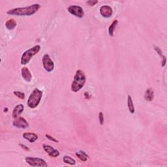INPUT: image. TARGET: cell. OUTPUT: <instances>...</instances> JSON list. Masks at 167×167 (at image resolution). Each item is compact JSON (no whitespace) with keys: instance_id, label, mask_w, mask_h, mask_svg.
<instances>
[{"instance_id":"cell-1","label":"cell","mask_w":167,"mask_h":167,"mask_svg":"<svg viewBox=\"0 0 167 167\" xmlns=\"http://www.w3.org/2000/svg\"><path fill=\"white\" fill-rule=\"evenodd\" d=\"M41 8V5L38 3L31 5L25 7H18L7 10V14L9 15H15L18 16H31L36 13L39 9Z\"/></svg>"},{"instance_id":"cell-2","label":"cell","mask_w":167,"mask_h":167,"mask_svg":"<svg viewBox=\"0 0 167 167\" xmlns=\"http://www.w3.org/2000/svg\"><path fill=\"white\" fill-rule=\"evenodd\" d=\"M86 82V77L85 73L82 70H77L74 76V79L71 86V91L78 92L82 89Z\"/></svg>"},{"instance_id":"cell-3","label":"cell","mask_w":167,"mask_h":167,"mask_svg":"<svg viewBox=\"0 0 167 167\" xmlns=\"http://www.w3.org/2000/svg\"><path fill=\"white\" fill-rule=\"evenodd\" d=\"M42 97V91L38 88H35L31 92L29 98L27 100V106L28 107L34 109L37 108L38 105H39Z\"/></svg>"},{"instance_id":"cell-4","label":"cell","mask_w":167,"mask_h":167,"mask_svg":"<svg viewBox=\"0 0 167 167\" xmlns=\"http://www.w3.org/2000/svg\"><path fill=\"white\" fill-rule=\"evenodd\" d=\"M41 50L40 45H35L31 48L28 49L27 50L25 51L21 57L20 63L22 65H25L30 62L33 56L37 54Z\"/></svg>"},{"instance_id":"cell-5","label":"cell","mask_w":167,"mask_h":167,"mask_svg":"<svg viewBox=\"0 0 167 167\" xmlns=\"http://www.w3.org/2000/svg\"><path fill=\"white\" fill-rule=\"evenodd\" d=\"M25 161L31 166H41V167H47L48 164L44 159L38 158V157H27L25 158Z\"/></svg>"},{"instance_id":"cell-6","label":"cell","mask_w":167,"mask_h":167,"mask_svg":"<svg viewBox=\"0 0 167 167\" xmlns=\"http://www.w3.org/2000/svg\"><path fill=\"white\" fill-rule=\"evenodd\" d=\"M42 62L44 69H45V71H47V72L50 73L54 71V63L48 54H46L43 56L42 59Z\"/></svg>"},{"instance_id":"cell-7","label":"cell","mask_w":167,"mask_h":167,"mask_svg":"<svg viewBox=\"0 0 167 167\" xmlns=\"http://www.w3.org/2000/svg\"><path fill=\"white\" fill-rule=\"evenodd\" d=\"M68 11L69 13L71 14L72 15L76 16L79 19H82L84 16V11L83 8L79 5H71L68 9Z\"/></svg>"},{"instance_id":"cell-8","label":"cell","mask_w":167,"mask_h":167,"mask_svg":"<svg viewBox=\"0 0 167 167\" xmlns=\"http://www.w3.org/2000/svg\"><path fill=\"white\" fill-rule=\"evenodd\" d=\"M13 126L19 128V129H26L29 127L30 125L26 119L24 118L23 117H17L16 118H15V120L13 121Z\"/></svg>"},{"instance_id":"cell-9","label":"cell","mask_w":167,"mask_h":167,"mask_svg":"<svg viewBox=\"0 0 167 167\" xmlns=\"http://www.w3.org/2000/svg\"><path fill=\"white\" fill-rule=\"evenodd\" d=\"M42 148H43L44 150L46 151V153H47V154L51 157H58L59 156L60 154L58 150H56L52 146L50 145L47 144H43L42 145Z\"/></svg>"},{"instance_id":"cell-10","label":"cell","mask_w":167,"mask_h":167,"mask_svg":"<svg viewBox=\"0 0 167 167\" xmlns=\"http://www.w3.org/2000/svg\"><path fill=\"white\" fill-rule=\"evenodd\" d=\"M100 13L102 17L110 18L112 16L113 10L108 5H102L100 8Z\"/></svg>"},{"instance_id":"cell-11","label":"cell","mask_w":167,"mask_h":167,"mask_svg":"<svg viewBox=\"0 0 167 167\" xmlns=\"http://www.w3.org/2000/svg\"><path fill=\"white\" fill-rule=\"evenodd\" d=\"M21 75H22L23 79L27 82H30L32 80V74L27 67H22V70H21Z\"/></svg>"},{"instance_id":"cell-12","label":"cell","mask_w":167,"mask_h":167,"mask_svg":"<svg viewBox=\"0 0 167 167\" xmlns=\"http://www.w3.org/2000/svg\"><path fill=\"white\" fill-rule=\"evenodd\" d=\"M22 137L24 139L28 140L29 141V143H33L38 139L37 134L33 133H28V132L24 133L22 134Z\"/></svg>"},{"instance_id":"cell-13","label":"cell","mask_w":167,"mask_h":167,"mask_svg":"<svg viewBox=\"0 0 167 167\" xmlns=\"http://www.w3.org/2000/svg\"><path fill=\"white\" fill-rule=\"evenodd\" d=\"M24 110V106L22 104H19L16 105L15 108H14L13 111V117L14 118H16L17 117H19L20 114H22Z\"/></svg>"},{"instance_id":"cell-14","label":"cell","mask_w":167,"mask_h":167,"mask_svg":"<svg viewBox=\"0 0 167 167\" xmlns=\"http://www.w3.org/2000/svg\"><path fill=\"white\" fill-rule=\"evenodd\" d=\"M154 50H155V52L157 53L160 57H161V66H162V67H164L166 65V56L164 54H163L161 49L159 47H157V46L154 45Z\"/></svg>"},{"instance_id":"cell-15","label":"cell","mask_w":167,"mask_h":167,"mask_svg":"<svg viewBox=\"0 0 167 167\" xmlns=\"http://www.w3.org/2000/svg\"><path fill=\"white\" fill-rule=\"evenodd\" d=\"M144 97L145 101H149V102L152 101L154 97V90H153V89L151 88H148L146 91H145Z\"/></svg>"},{"instance_id":"cell-16","label":"cell","mask_w":167,"mask_h":167,"mask_svg":"<svg viewBox=\"0 0 167 167\" xmlns=\"http://www.w3.org/2000/svg\"><path fill=\"white\" fill-rule=\"evenodd\" d=\"M127 106L128 109H129V111L131 114H134L135 112V108H134V106L133 104L132 97L129 95H128L127 97Z\"/></svg>"},{"instance_id":"cell-17","label":"cell","mask_w":167,"mask_h":167,"mask_svg":"<svg viewBox=\"0 0 167 167\" xmlns=\"http://www.w3.org/2000/svg\"><path fill=\"white\" fill-rule=\"evenodd\" d=\"M16 22L15 20H14L13 19H9L7 22H5V27L7 30H13V29H15L16 26Z\"/></svg>"},{"instance_id":"cell-18","label":"cell","mask_w":167,"mask_h":167,"mask_svg":"<svg viewBox=\"0 0 167 167\" xmlns=\"http://www.w3.org/2000/svg\"><path fill=\"white\" fill-rule=\"evenodd\" d=\"M118 24V20H114L112 22V23L108 27V34L111 37H114V30L117 25Z\"/></svg>"},{"instance_id":"cell-19","label":"cell","mask_w":167,"mask_h":167,"mask_svg":"<svg viewBox=\"0 0 167 167\" xmlns=\"http://www.w3.org/2000/svg\"><path fill=\"white\" fill-rule=\"evenodd\" d=\"M63 162L70 165H74L76 164V161L73 158L68 155H65L63 158Z\"/></svg>"},{"instance_id":"cell-20","label":"cell","mask_w":167,"mask_h":167,"mask_svg":"<svg viewBox=\"0 0 167 167\" xmlns=\"http://www.w3.org/2000/svg\"><path fill=\"white\" fill-rule=\"evenodd\" d=\"M13 94L15 96H16L17 97L22 99V100H24V99H25V94L23 93V92L19 91H15L13 92Z\"/></svg>"},{"instance_id":"cell-21","label":"cell","mask_w":167,"mask_h":167,"mask_svg":"<svg viewBox=\"0 0 167 167\" xmlns=\"http://www.w3.org/2000/svg\"><path fill=\"white\" fill-rule=\"evenodd\" d=\"M75 155H76V156L78 158L80 159L82 161L86 162L88 161V157H85L84 155H83L82 154H81L80 153H79V152H76V154H75Z\"/></svg>"},{"instance_id":"cell-22","label":"cell","mask_w":167,"mask_h":167,"mask_svg":"<svg viewBox=\"0 0 167 167\" xmlns=\"http://www.w3.org/2000/svg\"><path fill=\"white\" fill-rule=\"evenodd\" d=\"M99 123L101 125H102L104 124V122H105V119H104V115L103 113L102 112H100L99 114Z\"/></svg>"},{"instance_id":"cell-23","label":"cell","mask_w":167,"mask_h":167,"mask_svg":"<svg viewBox=\"0 0 167 167\" xmlns=\"http://www.w3.org/2000/svg\"><path fill=\"white\" fill-rule=\"evenodd\" d=\"M98 1L97 0H89V1H86V3L90 6H94L97 3H98Z\"/></svg>"},{"instance_id":"cell-24","label":"cell","mask_w":167,"mask_h":167,"mask_svg":"<svg viewBox=\"0 0 167 167\" xmlns=\"http://www.w3.org/2000/svg\"><path fill=\"white\" fill-rule=\"evenodd\" d=\"M46 137H47L48 140H51V141H52V142H54V143H59V141L58 140H56V138H54V137H52V136H50V134H46Z\"/></svg>"},{"instance_id":"cell-25","label":"cell","mask_w":167,"mask_h":167,"mask_svg":"<svg viewBox=\"0 0 167 167\" xmlns=\"http://www.w3.org/2000/svg\"><path fill=\"white\" fill-rule=\"evenodd\" d=\"M19 145L22 148V149H24V150H26V151H30V149L28 148V147H27L26 145H25L24 144H19Z\"/></svg>"},{"instance_id":"cell-26","label":"cell","mask_w":167,"mask_h":167,"mask_svg":"<svg viewBox=\"0 0 167 167\" xmlns=\"http://www.w3.org/2000/svg\"><path fill=\"white\" fill-rule=\"evenodd\" d=\"M84 97L85 99H90L91 97V95L88 93V92H85L84 93Z\"/></svg>"},{"instance_id":"cell-27","label":"cell","mask_w":167,"mask_h":167,"mask_svg":"<svg viewBox=\"0 0 167 167\" xmlns=\"http://www.w3.org/2000/svg\"><path fill=\"white\" fill-rule=\"evenodd\" d=\"M79 153H80V154H82L83 155H84V156H85V157H88V158L89 157H88V154H86V153H85L84 151H82V150H80V151H79Z\"/></svg>"},{"instance_id":"cell-28","label":"cell","mask_w":167,"mask_h":167,"mask_svg":"<svg viewBox=\"0 0 167 167\" xmlns=\"http://www.w3.org/2000/svg\"><path fill=\"white\" fill-rule=\"evenodd\" d=\"M7 111H8V108H5L4 109V112H7Z\"/></svg>"}]
</instances>
